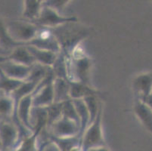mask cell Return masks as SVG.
<instances>
[{
	"label": "cell",
	"instance_id": "cell-9",
	"mask_svg": "<svg viewBox=\"0 0 152 151\" xmlns=\"http://www.w3.org/2000/svg\"><path fill=\"white\" fill-rule=\"evenodd\" d=\"M33 66L20 64L4 57H0V71L5 76L14 80L26 81L31 73Z\"/></svg>",
	"mask_w": 152,
	"mask_h": 151
},
{
	"label": "cell",
	"instance_id": "cell-22",
	"mask_svg": "<svg viewBox=\"0 0 152 151\" xmlns=\"http://www.w3.org/2000/svg\"><path fill=\"white\" fill-rule=\"evenodd\" d=\"M19 45H22L17 43L11 38L7 31L5 23L0 20V48L9 55L12 49Z\"/></svg>",
	"mask_w": 152,
	"mask_h": 151
},
{
	"label": "cell",
	"instance_id": "cell-6",
	"mask_svg": "<svg viewBox=\"0 0 152 151\" xmlns=\"http://www.w3.org/2000/svg\"><path fill=\"white\" fill-rule=\"evenodd\" d=\"M24 138L21 130L14 121L0 123V146L2 151H13Z\"/></svg>",
	"mask_w": 152,
	"mask_h": 151
},
{
	"label": "cell",
	"instance_id": "cell-21",
	"mask_svg": "<svg viewBox=\"0 0 152 151\" xmlns=\"http://www.w3.org/2000/svg\"><path fill=\"white\" fill-rule=\"evenodd\" d=\"M48 139L57 145L61 151H70L73 148L80 146L81 144V137L79 135L69 137V138H55V137L48 136Z\"/></svg>",
	"mask_w": 152,
	"mask_h": 151
},
{
	"label": "cell",
	"instance_id": "cell-17",
	"mask_svg": "<svg viewBox=\"0 0 152 151\" xmlns=\"http://www.w3.org/2000/svg\"><path fill=\"white\" fill-rule=\"evenodd\" d=\"M134 113L139 121L150 132L152 133V111L150 108L139 100H136L134 104Z\"/></svg>",
	"mask_w": 152,
	"mask_h": 151
},
{
	"label": "cell",
	"instance_id": "cell-8",
	"mask_svg": "<svg viewBox=\"0 0 152 151\" xmlns=\"http://www.w3.org/2000/svg\"><path fill=\"white\" fill-rule=\"evenodd\" d=\"M45 128L48 136L55 138H69L77 135L80 136V125L74 120L64 116H61Z\"/></svg>",
	"mask_w": 152,
	"mask_h": 151
},
{
	"label": "cell",
	"instance_id": "cell-24",
	"mask_svg": "<svg viewBox=\"0 0 152 151\" xmlns=\"http://www.w3.org/2000/svg\"><path fill=\"white\" fill-rule=\"evenodd\" d=\"M86 105L89 113V124L97 116L99 110L103 107L99 96H89L83 98Z\"/></svg>",
	"mask_w": 152,
	"mask_h": 151
},
{
	"label": "cell",
	"instance_id": "cell-31",
	"mask_svg": "<svg viewBox=\"0 0 152 151\" xmlns=\"http://www.w3.org/2000/svg\"><path fill=\"white\" fill-rule=\"evenodd\" d=\"M86 151H111L107 146H101V147H92L88 149Z\"/></svg>",
	"mask_w": 152,
	"mask_h": 151
},
{
	"label": "cell",
	"instance_id": "cell-13",
	"mask_svg": "<svg viewBox=\"0 0 152 151\" xmlns=\"http://www.w3.org/2000/svg\"><path fill=\"white\" fill-rule=\"evenodd\" d=\"M70 84V97L71 100L83 99L89 96L102 95V92L95 89L92 85L77 81H69Z\"/></svg>",
	"mask_w": 152,
	"mask_h": 151
},
{
	"label": "cell",
	"instance_id": "cell-16",
	"mask_svg": "<svg viewBox=\"0 0 152 151\" xmlns=\"http://www.w3.org/2000/svg\"><path fill=\"white\" fill-rule=\"evenodd\" d=\"M26 46L34 57L36 63L45 66L52 67L58 55V53H55L47 50L39 49L31 45H26Z\"/></svg>",
	"mask_w": 152,
	"mask_h": 151
},
{
	"label": "cell",
	"instance_id": "cell-4",
	"mask_svg": "<svg viewBox=\"0 0 152 151\" xmlns=\"http://www.w3.org/2000/svg\"><path fill=\"white\" fill-rule=\"evenodd\" d=\"M103 107L99 110L97 116L88 125L81 138V148L83 151L95 147L107 146L104 141L102 128Z\"/></svg>",
	"mask_w": 152,
	"mask_h": 151
},
{
	"label": "cell",
	"instance_id": "cell-3",
	"mask_svg": "<svg viewBox=\"0 0 152 151\" xmlns=\"http://www.w3.org/2000/svg\"><path fill=\"white\" fill-rule=\"evenodd\" d=\"M5 25L11 38L22 45H27L35 39L42 28L31 20L26 19L10 20L5 23Z\"/></svg>",
	"mask_w": 152,
	"mask_h": 151
},
{
	"label": "cell",
	"instance_id": "cell-32",
	"mask_svg": "<svg viewBox=\"0 0 152 151\" xmlns=\"http://www.w3.org/2000/svg\"><path fill=\"white\" fill-rule=\"evenodd\" d=\"M70 151H83V150H82V148H81L80 146H78V147H76L73 148V149H71Z\"/></svg>",
	"mask_w": 152,
	"mask_h": 151
},
{
	"label": "cell",
	"instance_id": "cell-20",
	"mask_svg": "<svg viewBox=\"0 0 152 151\" xmlns=\"http://www.w3.org/2000/svg\"><path fill=\"white\" fill-rule=\"evenodd\" d=\"M72 101L74 102L77 114H78L79 119H80V136L82 138L83 134L85 130L86 129V128L89 124V113L83 99H74L72 100Z\"/></svg>",
	"mask_w": 152,
	"mask_h": 151
},
{
	"label": "cell",
	"instance_id": "cell-30",
	"mask_svg": "<svg viewBox=\"0 0 152 151\" xmlns=\"http://www.w3.org/2000/svg\"><path fill=\"white\" fill-rule=\"evenodd\" d=\"M141 101L144 102V103L152 111V93H151L150 95H148V96L146 97V98H144V99L141 100Z\"/></svg>",
	"mask_w": 152,
	"mask_h": 151
},
{
	"label": "cell",
	"instance_id": "cell-33",
	"mask_svg": "<svg viewBox=\"0 0 152 151\" xmlns=\"http://www.w3.org/2000/svg\"><path fill=\"white\" fill-rule=\"evenodd\" d=\"M7 55H8V54H7L5 52H4L3 50L0 48V57H5V56H7Z\"/></svg>",
	"mask_w": 152,
	"mask_h": 151
},
{
	"label": "cell",
	"instance_id": "cell-37",
	"mask_svg": "<svg viewBox=\"0 0 152 151\" xmlns=\"http://www.w3.org/2000/svg\"><path fill=\"white\" fill-rule=\"evenodd\" d=\"M0 148H1V146H0Z\"/></svg>",
	"mask_w": 152,
	"mask_h": 151
},
{
	"label": "cell",
	"instance_id": "cell-12",
	"mask_svg": "<svg viewBox=\"0 0 152 151\" xmlns=\"http://www.w3.org/2000/svg\"><path fill=\"white\" fill-rule=\"evenodd\" d=\"M15 104L11 94L0 89V123L14 121Z\"/></svg>",
	"mask_w": 152,
	"mask_h": 151
},
{
	"label": "cell",
	"instance_id": "cell-14",
	"mask_svg": "<svg viewBox=\"0 0 152 151\" xmlns=\"http://www.w3.org/2000/svg\"><path fill=\"white\" fill-rule=\"evenodd\" d=\"M4 58L26 66H33L36 63L34 57L29 52L26 45L15 47L9 55Z\"/></svg>",
	"mask_w": 152,
	"mask_h": 151
},
{
	"label": "cell",
	"instance_id": "cell-10",
	"mask_svg": "<svg viewBox=\"0 0 152 151\" xmlns=\"http://www.w3.org/2000/svg\"><path fill=\"white\" fill-rule=\"evenodd\" d=\"M27 45H31L39 49L47 50L58 54L61 52L60 44L49 28L42 27L37 36Z\"/></svg>",
	"mask_w": 152,
	"mask_h": 151
},
{
	"label": "cell",
	"instance_id": "cell-34",
	"mask_svg": "<svg viewBox=\"0 0 152 151\" xmlns=\"http://www.w3.org/2000/svg\"><path fill=\"white\" fill-rule=\"evenodd\" d=\"M44 1H45V0H39V2H40V3H41V5H42V2H44Z\"/></svg>",
	"mask_w": 152,
	"mask_h": 151
},
{
	"label": "cell",
	"instance_id": "cell-1",
	"mask_svg": "<svg viewBox=\"0 0 152 151\" xmlns=\"http://www.w3.org/2000/svg\"><path fill=\"white\" fill-rule=\"evenodd\" d=\"M76 23L77 22H72L51 29L60 44L61 52L67 55H71L81 42L90 34L88 29L76 27Z\"/></svg>",
	"mask_w": 152,
	"mask_h": 151
},
{
	"label": "cell",
	"instance_id": "cell-35",
	"mask_svg": "<svg viewBox=\"0 0 152 151\" xmlns=\"http://www.w3.org/2000/svg\"><path fill=\"white\" fill-rule=\"evenodd\" d=\"M0 151H2V150H1V148H0Z\"/></svg>",
	"mask_w": 152,
	"mask_h": 151
},
{
	"label": "cell",
	"instance_id": "cell-2",
	"mask_svg": "<svg viewBox=\"0 0 152 151\" xmlns=\"http://www.w3.org/2000/svg\"><path fill=\"white\" fill-rule=\"evenodd\" d=\"M67 56L69 81L80 82L92 85L91 73L93 66L92 58L84 52H79V47L71 55Z\"/></svg>",
	"mask_w": 152,
	"mask_h": 151
},
{
	"label": "cell",
	"instance_id": "cell-11",
	"mask_svg": "<svg viewBox=\"0 0 152 151\" xmlns=\"http://www.w3.org/2000/svg\"><path fill=\"white\" fill-rule=\"evenodd\" d=\"M132 88L139 101L152 93V72L138 75L132 81Z\"/></svg>",
	"mask_w": 152,
	"mask_h": 151
},
{
	"label": "cell",
	"instance_id": "cell-7",
	"mask_svg": "<svg viewBox=\"0 0 152 151\" xmlns=\"http://www.w3.org/2000/svg\"><path fill=\"white\" fill-rule=\"evenodd\" d=\"M53 79L52 70L39 84L32 95L33 107H46L54 103Z\"/></svg>",
	"mask_w": 152,
	"mask_h": 151
},
{
	"label": "cell",
	"instance_id": "cell-5",
	"mask_svg": "<svg viewBox=\"0 0 152 151\" xmlns=\"http://www.w3.org/2000/svg\"><path fill=\"white\" fill-rule=\"evenodd\" d=\"M31 21L41 27L53 29L66 23L78 22V18L75 16H62L54 8L42 5L37 18Z\"/></svg>",
	"mask_w": 152,
	"mask_h": 151
},
{
	"label": "cell",
	"instance_id": "cell-26",
	"mask_svg": "<svg viewBox=\"0 0 152 151\" xmlns=\"http://www.w3.org/2000/svg\"><path fill=\"white\" fill-rule=\"evenodd\" d=\"M62 106H63V103H53L45 107L47 114L46 126L51 125L61 117Z\"/></svg>",
	"mask_w": 152,
	"mask_h": 151
},
{
	"label": "cell",
	"instance_id": "cell-36",
	"mask_svg": "<svg viewBox=\"0 0 152 151\" xmlns=\"http://www.w3.org/2000/svg\"><path fill=\"white\" fill-rule=\"evenodd\" d=\"M150 1H151V2H152V0H150Z\"/></svg>",
	"mask_w": 152,
	"mask_h": 151
},
{
	"label": "cell",
	"instance_id": "cell-15",
	"mask_svg": "<svg viewBox=\"0 0 152 151\" xmlns=\"http://www.w3.org/2000/svg\"><path fill=\"white\" fill-rule=\"evenodd\" d=\"M54 103H64L71 100L70 97V84L67 80L54 77L53 82Z\"/></svg>",
	"mask_w": 152,
	"mask_h": 151
},
{
	"label": "cell",
	"instance_id": "cell-18",
	"mask_svg": "<svg viewBox=\"0 0 152 151\" xmlns=\"http://www.w3.org/2000/svg\"><path fill=\"white\" fill-rule=\"evenodd\" d=\"M41 81H23L21 85L11 93L15 104V110L18 104L23 97L33 94Z\"/></svg>",
	"mask_w": 152,
	"mask_h": 151
},
{
	"label": "cell",
	"instance_id": "cell-28",
	"mask_svg": "<svg viewBox=\"0 0 152 151\" xmlns=\"http://www.w3.org/2000/svg\"><path fill=\"white\" fill-rule=\"evenodd\" d=\"M71 0H45L42 3V5L50 7V8H54V9H55V10L59 12Z\"/></svg>",
	"mask_w": 152,
	"mask_h": 151
},
{
	"label": "cell",
	"instance_id": "cell-23",
	"mask_svg": "<svg viewBox=\"0 0 152 151\" xmlns=\"http://www.w3.org/2000/svg\"><path fill=\"white\" fill-rule=\"evenodd\" d=\"M42 5L39 0H24L23 16L26 20H34L38 16Z\"/></svg>",
	"mask_w": 152,
	"mask_h": 151
},
{
	"label": "cell",
	"instance_id": "cell-19",
	"mask_svg": "<svg viewBox=\"0 0 152 151\" xmlns=\"http://www.w3.org/2000/svg\"><path fill=\"white\" fill-rule=\"evenodd\" d=\"M51 68H52L54 77H58V78L68 80L67 56L63 52H61L60 53H58L55 63H53Z\"/></svg>",
	"mask_w": 152,
	"mask_h": 151
},
{
	"label": "cell",
	"instance_id": "cell-27",
	"mask_svg": "<svg viewBox=\"0 0 152 151\" xmlns=\"http://www.w3.org/2000/svg\"><path fill=\"white\" fill-rule=\"evenodd\" d=\"M61 116L66 117L67 119H70L71 120H74V121H75L76 123H77L80 125V119H79L77 110H76L75 106H74V102H73L72 100H69V101H67L63 103Z\"/></svg>",
	"mask_w": 152,
	"mask_h": 151
},
{
	"label": "cell",
	"instance_id": "cell-29",
	"mask_svg": "<svg viewBox=\"0 0 152 151\" xmlns=\"http://www.w3.org/2000/svg\"><path fill=\"white\" fill-rule=\"evenodd\" d=\"M40 151H61V150L54 142L48 139L41 144Z\"/></svg>",
	"mask_w": 152,
	"mask_h": 151
},
{
	"label": "cell",
	"instance_id": "cell-25",
	"mask_svg": "<svg viewBox=\"0 0 152 151\" xmlns=\"http://www.w3.org/2000/svg\"><path fill=\"white\" fill-rule=\"evenodd\" d=\"M23 81L14 80L6 77L0 71V89L11 94L22 84Z\"/></svg>",
	"mask_w": 152,
	"mask_h": 151
}]
</instances>
